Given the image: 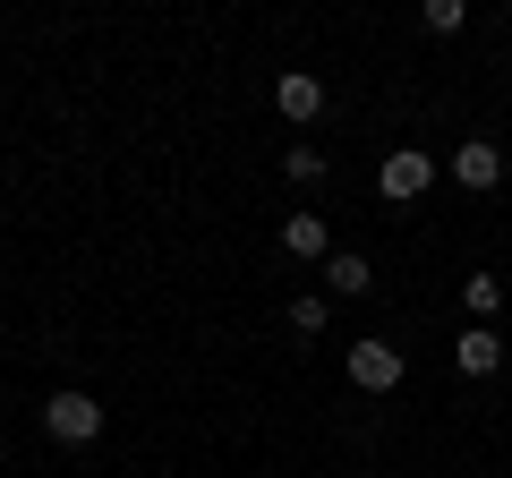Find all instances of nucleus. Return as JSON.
Listing matches in <instances>:
<instances>
[{"instance_id": "nucleus-1", "label": "nucleus", "mask_w": 512, "mask_h": 478, "mask_svg": "<svg viewBox=\"0 0 512 478\" xmlns=\"http://www.w3.org/2000/svg\"><path fill=\"white\" fill-rule=\"evenodd\" d=\"M43 436L52 444H94L103 436V402H94V393H52V402H43Z\"/></svg>"}, {"instance_id": "nucleus-12", "label": "nucleus", "mask_w": 512, "mask_h": 478, "mask_svg": "<svg viewBox=\"0 0 512 478\" xmlns=\"http://www.w3.org/2000/svg\"><path fill=\"white\" fill-rule=\"evenodd\" d=\"M461 18H470L461 0H427V35H461Z\"/></svg>"}, {"instance_id": "nucleus-6", "label": "nucleus", "mask_w": 512, "mask_h": 478, "mask_svg": "<svg viewBox=\"0 0 512 478\" xmlns=\"http://www.w3.org/2000/svg\"><path fill=\"white\" fill-rule=\"evenodd\" d=\"M367 282H376V274H367L359 248H333V257H325V291L333 299H367Z\"/></svg>"}, {"instance_id": "nucleus-3", "label": "nucleus", "mask_w": 512, "mask_h": 478, "mask_svg": "<svg viewBox=\"0 0 512 478\" xmlns=\"http://www.w3.org/2000/svg\"><path fill=\"white\" fill-rule=\"evenodd\" d=\"M350 385L359 393H393L402 385V350L393 342H350Z\"/></svg>"}, {"instance_id": "nucleus-11", "label": "nucleus", "mask_w": 512, "mask_h": 478, "mask_svg": "<svg viewBox=\"0 0 512 478\" xmlns=\"http://www.w3.org/2000/svg\"><path fill=\"white\" fill-rule=\"evenodd\" d=\"M461 299H470V316H495V299H504V291H495V274H470V282H461Z\"/></svg>"}, {"instance_id": "nucleus-2", "label": "nucleus", "mask_w": 512, "mask_h": 478, "mask_svg": "<svg viewBox=\"0 0 512 478\" xmlns=\"http://www.w3.org/2000/svg\"><path fill=\"white\" fill-rule=\"evenodd\" d=\"M427 180H436V163H427L419 146H393V154H384V171H376V188H384V197H393V205L427 197Z\"/></svg>"}, {"instance_id": "nucleus-9", "label": "nucleus", "mask_w": 512, "mask_h": 478, "mask_svg": "<svg viewBox=\"0 0 512 478\" xmlns=\"http://www.w3.org/2000/svg\"><path fill=\"white\" fill-rule=\"evenodd\" d=\"M282 171H291L299 188H316V180H325V154H316V146H291V154H282Z\"/></svg>"}, {"instance_id": "nucleus-5", "label": "nucleus", "mask_w": 512, "mask_h": 478, "mask_svg": "<svg viewBox=\"0 0 512 478\" xmlns=\"http://www.w3.org/2000/svg\"><path fill=\"white\" fill-rule=\"evenodd\" d=\"M453 180L461 188H495L504 180V146H495V137H470V146L453 154Z\"/></svg>"}, {"instance_id": "nucleus-7", "label": "nucleus", "mask_w": 512, "mask_h": 478, "mask_svg": "<svg viewBox=\"0 0 512 478\" xmlns=\"http://www.w3.org/2000/svg\"><path fill=\"white\" fill-rule=\"evenodd\" d=\"M282 248H291L299 265H325V257H333V239H325V222H316V214H291V222H282Z\"/></svg>"}, {"instance_id": "nucleus-10", "label": "nucleus", "mask_w": 512, "mask_h": 478, "mask_svg": "<svg viewBox=\"0 0 512 478\" xmlns=\"http://www.w3.org/2000/svg\"><path fill=\"white\" fill-rule=\"evenodd\" d=\"M291 333H325V291H299L291 299Z\"/></svg>"}, {"instance_id": "nucleus-8", "label": "nucleus", "mask_w": 512, "mask_h": 478, "mask_svg": "<svg viewBox=\"0 0 512 478\" xmlns=\"http://www.w3.org/2000/svg\"><path fill=\"white\" fill-rule=\"evenodd\" d=\"M495 359H504V342H495L487 325H470V333L453 342V368H461V376H495Z\"/></svg>"}, {"instance_id": "nucleus-4", "label": "nucleus", "mask_w": 512, "mask_h": 478, "mask_svg": "<svg viewBox=\"0 0 512 478\" xmlns=\"http://www.w3.org/2000/svg\"><path fill=\"white\" fill-rule=\"evenodd\" d=\"M274 111L291 120V129H308L316 111H325V77H308V69H282V77H274Z\"/></svg>"}]
</instances>
